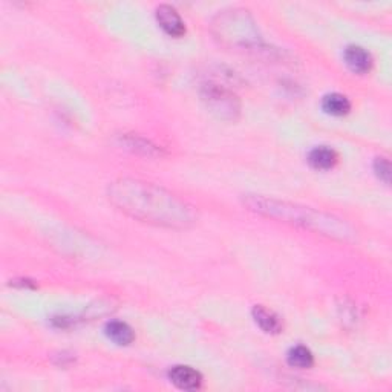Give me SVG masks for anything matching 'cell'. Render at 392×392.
I'll list each match as a JSON object with an SVG mask.
<instances>
[{
	"mask_svg": "<svg viewBox=\"0 0 392 392\" xmlns=\"http://www.w3.org/2000/svg\"><path fill=\"white\" fill-rule=\"evenodd\" d=\"M111 201L133 218L165 227H187L194 210L175 195L135 180H120L109 186Z\"/></svg>",
	"mask_w": 392,
	"mask_h": 392,
	"instance_id": "1",
	"label": "cell"
},
{
	"mask_svg": "<svg viewBox=\"0 0 392 392\" xmlns=\"http://www.w3.org/2000/svg\"><path fill=\"white\" fill-rule=\"evenodd\" d=\"M248 205L255 208L256 212L273 216V218H281L285 221H291L295 224H304L305 227H314L319 231H331V235H345V227L337 221H332L330 216L316 213L308 208H297L295 205H287L279 201H271V199L264 198H252Z\"/></svg>",
	"mask_w": 392,
	"mask_h": 392,
	"instance_id": "2",
	"label": "cell"
},
{
	"mask_svg": "<svg viewBox=\"0 0 392 392\" xmlns=\"http://www.w3.org/2000/svg\"><path fill=\"white\" fill-rule=\"evenodd\" d=\"M201 97L210 112L222 120H235L241 112V103L238 97L231 90L215 85V83L204 85Z\"/></svg>",
	"mask_w": 392,
	"mask_h": 392,
	"instance_id": "3",
	"label": "cell"
},
{
	"mask_svg": "<svg viewBox=\"0 0 392 392\" xmlns=\"http://www.w3.org/2000/svg\"><path fill=\"white\" fill-rule=\"evenodd\" d=\"M156 20L160 27L172 37H181L186 32L184 20L180 13L170 5H160L156 8Z\"/></svg>",
	"mask_w": 392,
	"mask_h": 392,
	"instance_id": "4",
	"label": "cell"
},
{
	"mask_svg": "<svg viewBox=\"0 0 392 392\" xmlns=\"http://www.w3.org/2000/svg\"><path fill=\"white\" fill-rule=\"evenodd\" d=\"M169 380L175 386L184 391H195L203 385V375L190 366L177 365L169 371Z\"/></svg>",
	"mask_w": 392,
	"mask_h": 392,
	"instance_id": "5",
	"label": "cell"
},
{
	"mask_svg": "<svg viewBox=\"0 0 392 392\" xmlns=\"http://www.w3.org/2000/svg\"><path fill=\"white\" fill-rule=\"evenodd\" d=\"M344 58H345V63L348 65V68L356 74H366L372 68V57L362 46H356V45L348 46L345 49Z\"/></svg>",
	"mask_w": 392,
	"mask_h": 392,
	"instance_id": "6",
	"label": "cell"
},
{
	"mask_svg": "<svg viewBox=\"0 0 392 392\" xmlns=\"http://www.w3.org/2000/svg\"><path fill=\"white\" fill-rule=\"evenodd\" d=\"M253 318L255 322L261 327V330L264 332H269V334H278L283 328L279 316L269 310V308H265L264 305H256L253 308Z\"/></svg>",
	"mask_w": 392,
	"mask_h": 392,
	"instance_id": "7",
	"label": "cell"
},
{
	"mask_svg": "<svg viewBox=\"0 0 392 392\" xmlns=\"http://www.w3.org/2000/svg\"><path fill=\"white\" fill-rule=\"evenodd\" d=\"M308 161L318 170H328L332 169L339 161V155L334 149L327 146H319L313 149L308 155Z\"/></svg>",
	"mask_w": 392,
	"mask_h": 392,
	"instance_id": "8",
	"label": "cell"
},
{
	"mask_svg": "<svg viewBox=\"0 0 392 392\" xmlns=\"http://www.w3.org/2000/svg\"><path fill=\"white\" fill-rule=\"evenodd\" d=\"M106 336L109 337L114 344L120 346L130 345L135 339V332L129 327L126 322L112 320L106 325Z\"/></svg>",
	"mask_w": 392,
	"mask_h": 392,
	"instance_id": "9",
	"label": "cell"
},
{
	"mask_svg": "<svg viewBox=\"0 0 392 392\" xmlns=\"http://www.w3.org/2000/svg\"><path fill=\"white\" fill-rule=\"evenodd\" d=\"M322 109L330 115L342 116L351 111V102H349L345 95H342L339 93H331L323 97Z\"/></svg>",
	"mask_w": 392,
	"mask_h": 392,
	"instance_id": "10",
	"label": "cell"
},
{
	"mask_svg": "<svg viewBox=\"0 0 392 392\" xmlns=\"http://www.w3.org/2000/svg\"><path fill=\"white\" fill-rule=\"evenodd\" d=\"M287 362L290 366H293V368L306 370V368H311L314 365V356L306 346L297 345L288 351Z\"/></svg>",
	"mask_w": 392,
	"mask_h": 392,
	"instance_id": "11",
	"label": "cell"
},
{
	"mask_svg": "<svg viewBox=\"0 0 392 392\" xmlns=\"http://www.w3.org/2000/svg\"><path fill=\"white\" fill-rule=\"evenodd\" d=\"M374 170L377 173V177L385 181L386 184H389V178H391V163L388 158H375V163H374Z\"/></svg>",
	"mask_w": 392,
	"mask_h": 392,
	"instance_id": "12",
	"label": "cell"
}]
</instances>
